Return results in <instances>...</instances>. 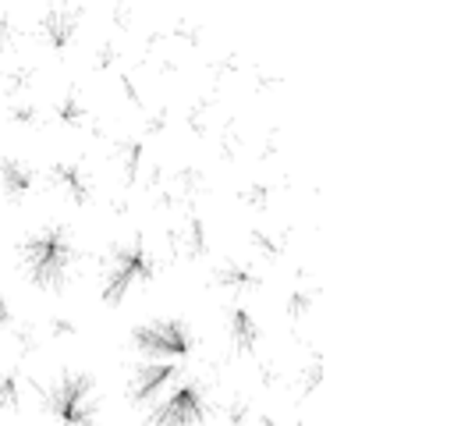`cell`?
Instances as JSON below:
<instances>
[{"mask_svg":"<svg viewBox=\"0 0 461 426\" xmlns=\"http://www.w3.org/2000/svg\"><path fill=\"white\" fill-rule=\"evenodd\" d=\"M78 259V245L64 228H40L36 235H29L18 245V263L25 270V277L36 288H64L71 277V267Z\"/></svg>","mask_w":461,"mask_h":426,"instance_id":"6da1fadb","label":"cell"},{"mask_svg":"<svg viewBox=\"0 0 461 426\" xmlns=\"http://www.w3.org/2000/svg\"><path fill=\"white\" fill-rule=\"evenodd\" d=\"M43 412L58 426H100L93 373H60L43 391Z\"/></svg>","mask_w":461,"mask_h":426,"instance_id":"7a4b0ae2","label":"cell"},{"mask_svg":"<svg viewBox=\"0 0 461 426\" xmlns=\"http://www.w3.org/2000/svg\"><path fill=\"white\" fill-rule=\"evenodd\" d=\"M131 349L146 356V363H174L195 349V338L185 320H149L131 331Z\"/></svg>","mask_w":461,"mask_h":426,"instance_id":"3957f363","label":"cell"},{"mask_svg":"<svg viewBox=\"0 0 461 426\" xmlns=\"http://www.w3.org/2000/svg\"><path fill=\"white\" fill-rule=\"evenodd\" d=\"M149 277H153V263H149L142 245L117 249L114 256H111V263H107V274H104V303L121 305L135 285H142Z\"/></svg>","mask_w":461,"mask_h":426,"instance_id":"277c9868","label":"cell"},{"mask_svg":"<svg viewBox=\"0 0 461 426\" xmlns=\"http://www.w3.org/2000/svg\"><path fill=\"white\" fill-rule=\"evenodd\" d=\"M149 423L153 426H203L206 423V394H203V387H199L195 380L177 384L160 405H153Z\"/></svg>","mask_w":461,"mask_h":426,"instance_id":"5b68a950","label":"cell"},{"mask_svg":"<svg viewBox=\"0 0 461 426\" xmlns=\"http://www.w3.org/2000/svg\"><path fill=\"white\" fill-rule=\"evenodd\" d=\"M177 376V366L174 363H142L131 369V380H128V402L131 405H149L157 394H164V387Z\"/></svg>","mask_w":461,"mask_h":426,"instance_id":"8992f818","label":"cell"},{"mask_svg":"<svg viewBox=\"0 0 461 426\" xmlns=\"http://www.w3.org/2000/svg\"><path fill=\"white\" fill-rule=\"evenodd\" d=\"M36 188V171L18 160V157H0V192L11 199V203H22L29 199V192Z\"/></svg>","mask_w":461,"mask_h":426,"instance_id":"52a82bcc","label":"cell"},{"mask_svg":"<svg viewBox=\"0 0 461 426\" xmlns=\"http://www.w3.org/2000/svg\"><path fill=\"white\" fill-rule=\"evenodd\" d=\"M43 29H47V36H50L54 47H68L71 43V32L78 29V11L75 7H68V11H47Z\"/></svg>","mask_w":461,"mask_h":426,"instance_id":"ba28073f","label":"cell"},{"mask_svg":"<svg viewBox=\"0 0 461 426\" xmlns=\"http://www.w3.org/2000/svg\"><path fill=\"white\" fill-rule=\"evenodd\" d=\"M54 182H58L60 188H64V195L75 199V203H86V199L93 195L89 178L78 171V164H58V168H54Z\"/></svg>","mask_w":461,"mask_h":426,"instance_id":"9c48e42d","label":"cell"},{"mask_svg":"<svg viewBox=\"0 0 461 426\" xmlns=\"http://www.w3.org/2000/svg\"><path fill=\"white\" fill-rule=\"evenodd\" d=\"M230 341H234V349H241V352H252V349H256L259 327H256V320H252L249 309H230Z\"/></svg>","mask_w":461,"mask_h":426,"instance_id":"30bf717a","label":"cell"},{"mask_svg":"<svg viewBox=\"0 0 461 426\" xmlns=\"http://www.w3.org/2000/svg\"><path fill=\"white\" fill-rule=\"evenodd\" d=\"M0 405H4L7 412H14V409L22 405V394H18V373H7V376L0 380Z\"/></svg>","mask_w":461,"mask_h":426,"instance_id":"8fae6325","label":"cell"},{"mask_svg":"<svg viewBox=\"0 0 461 426\" xmlns=\"http://www.w3.org/2000/svg\"><path fill=\"white\" fill-rule=\"evenodd\" d=\"M14 323V313H11V305L4 299V292H0V327H11Z\"/></svg>","mask_w":461,"mask_h":426,"instance_id":"7c38bea8","label":"cell"}]
</instances>
